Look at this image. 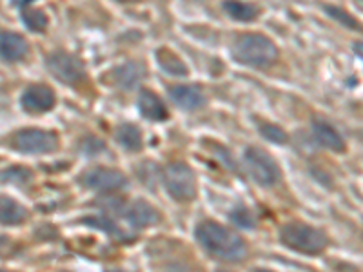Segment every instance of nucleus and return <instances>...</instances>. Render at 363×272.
Instances as JSON below:
<instances>
[{
  "label": "nucleus",
  "mask_w": 363,
  "mask_h": 272,
  "mask_svg": "<svg viewBox=\"0 0 363 272\" xmlns=\"http://www.w3.org/2000/svg\"><path fill=\"white\" fill-rule=\"evenodd\" d=\"M29 45L22 35L11 31H0V57L8 62H18L28 57Z\"/></svg>",
  "instance_id": "nucleus-11"
},
{
  "label": "nucleus",
  "mask_w": 363,
  "mask_h": 272,
  "mask_svg": "<svg viewBox=\"0 0 363 272\" xmlns=\"http://www.w3.org/2000/svg\"><path fill=\"white\" fill-rule=\"evenodd\" d=\"M144 76L145 66L142 62H125L116 67V69H113L111 73V79L115 82V86H118L120 89L124 91L135 89L144 80Z\"/></svg>",
  "instance_id": "nucleus-12"
},
{
  "label": "nucleus",
  "mask_w": 363,
  "mask_h": 272,
  "mask_svg": "<svg viewBox=\"0 0 363 272\" xmlns=\"http://www.w3.org/2000/svg\"><path fill=\"white\" fill-rule=\"evenodd\" d=\"M15 149L28 154H48L58 149V136L53 131L44 129H22L13 136Z\"/></svg>",
  "instance_id": "nucleus-6"
},
{
  "label": "nucleus",
  "mask_w": 363,
  "mask_h": 272,
  "mask_svg": "<svg viewBox=\"0 0 363 272\" xmlns=\"http://www.w3.org/2000/svg\"><path fill=\"white\" fill-rule=\"evenodd\" d=\"M138 111L145 120H153V122H164L169 118V111L165 108V103L162 102L160 96L157 93L149 89H142L138 95Z\"/></svg>",
  "instance_id": "nucleus-10"
},
{
  "label": "nucleus",
  "mask_w": 363,
  "mask_h": 272,
  "mask_svg": "<svg viewBox=\"0 0 363 272\" xmlns=\"http://www.w3.org/2000/svg\"><path fill=\"white\" fill-rule=\"evenodd\" d=\"M231 220L236 223V225L244 227V229H251L255 227V216L251 215V210L245 209L244 205L236 207L231 212Z\"/></svg>",
  "instance_id": "nucleus-24"
},
{
  "label": "nucleus",
  "mask_w": 363,
  "mask_h": 272,
  "mask_svg": "<svg viewBox=\"0 0 363 272\" xmlns=\"http://www.w3.org/2000/svg\"><path fill=\"white\" fill-rule=\"evenodd\" d=\"M196 239L209 254L220 260L240 261L247 256V245L233 231L216 222H202L196 227Z\"/></svg>",
  "instance_id": "nucleus-1"
},
{
  "label": "nucleus",
  "mask_w": 363,
  "mask_h": 272,
  "mask_svg": "<svg viewBox=\"0 0 363 272\" xmlns=\"http://www.w3.org/2000/svg\"><path fill=\"white\" fill-rule=\"evenodd\" d=\"M125 216H128V222L138 229H145V227H151L160 222V212L145 200H136L128 209Z\"/></svg>",
  "instance_id": "nucleus-15"
},
{
  "label": "nucleus",
  "mask_w": 363,
  "mask_h": 272,
  "mask_svg": "<svg viewBox=\"0 0 363 272\" xmlns=\"http://www.w3.org/2000/svg\"><path fill=\"white\" fill-rule=\"evenodd\" d=\"M223 9L229 13V17L240 22H252L260 15V8L252 4H244V2H225Z\"/></svg>",
  "instance_id": "nucleus-19"
},
{
  "label": "nucleus",
  "mask_w": 363,
  "mask_h": 272,
  "mask_svg": "<svg viewBox=\"0 0 363 272\" xmlns=\"http://www.w3.org/2000/svg\"><path fill=\"white\" fill-rule=\"evenodd\" d=\"M128 183V178L122 171L109 169V167H95L82 174V186L91 191H100V193L124 189Z\"/></svg>",
  "instance_id": "nucleus-8"
},
{
  "label": "nucleus",
  "mask_w": 363,
  "mask_h": 272,
  "mask_svg": "<svg viewBox=\"0 0 363 272\" xmlns=\"http://www.w3.org/2000/svg\"><path fill=\"white\" fill-rule=\"evenodd\" d=\"M313 135L316 138V142L322 147L329 149L333 153H343L345 151V140H343L340 132L336 131L333 125H329L327 122L322 120H314L313 122Z\"/></svg>",
  "instance_id": "nucleus-14"
},
{
  "label": "nucleus",
  "mask_w": 363,
  "mask_h": 272,
  "mask_svg": "<svg viewBox=\"0 0 363 272\" xmlns=\"http://www.w3.org/2000/svg\"><path fill=\"white\" fill-rule=\"evenodd\" d=\"M323 11H325L330 18H335L336 22H340L342 26H345V28H351V29L359 28V24L356 22V18L351 17V15H349L345 9L338 8V6H325V8H323Z\"/></svg>",
  "instance_id": "nucleus-21"
},
{
  "label": "nucleus",
  "mask_w": 363,
  "mask_h": 272,
  "mask_svg": "<svg viewBox=\"0 0 363 272\" xmlns=\"http://www.w3.org/2000/svg\"><path fill=\"white\" fill-rule=\"evenodd\" d=\"M0 272H4V271H0Z\"/></svg>",
  "instance_id": "nucleus-26"
},
{
  "label": "nucleus",
  "mask_w": 363,
  "mask_h": 272,
  "mask_svg": "<svg viewBox=\"0 0 363 272\" xmlns=\"http://www.w3.org/2000/svg\"><path fill=\"white\" fill-rule=\"evenodd\" d=\"M104 147H106V144H104L102 140H99V138H93V136L86 138V140H84V144H82V151H84V153H89V154L102 153Z\"/></svg>",
  "instance_id": "nucleus-25"
},
{
  "label": "nucleus",
  "mask_w": 363,
  "mask_h": 272,
  "mask_svg": "<svg viewBox=\"0 0 363 272\" xmlns=\"http://www.w3.org/2000/svg\"><path fill=\"white\" fill-rule=\"evenodd\" d=\"M22 21L28 26L31 31H37V33H44L45 28H48V17L42 9L31 8V4L22 8Z\"/></svg>",
  "instance_id": "nucleus-20"
},
{
  "label": "nucleus",
  "mask_w": 363,
  "mask_h": 272,
  "mask_svg": "<svg viewBox=\"0 0 363 272\" xmlns=\"http://www.w3.org/2000/svg\"><path fill=\"white\" fill-rule=\"evenodd\" d=\"M164 186L177 202L196 198V176L186 162H174L165 167Z\"/></svg>",
  "instance_id": "nucleus-4"
},
{
  "label": "nucleus",
  "mask_w": 363,
  "mask_h": 272,
  "mask_svg": "<svg viewBox=\"0 0 363 272\" xmlns=\"http://www.w3.org/2000/svg\"><path fill=\"white\" fill-rule=\"evenodd\" d=\"M157 60L158 66L165 71L171 76H187L189 74V67L187 64L174 53L173 50H167V47H160L157 51Z\"/></svg>",
  "instance_id": "nucleus-17"
},
{
  "label": "nucleus",
  "mask_w": 363,
  "mask_h": 272,
  "mask_svg": "<svg viewBox=\"0 0 363 272\" xmlns=\"http://www.w3.org/2000/svg\"><path fill=\"white\" fill-rule=\"evenodd\" d=\"M116 142L125 151L136 153L142 149V132L135 124H122L116 128Z\"/></svg>",
  "instance_id": "nucleus-18"
},
{
  "label": "nucleus",
  "mask_w": 363,
  "mask_h": 272,
  "mask_svg": "<svg viewBox=\"0 0 363 272\" xmlns=\"http://www.w3.org/2000/svg\"><path fill=\"white\" fill-rule=\"evenodd\" d=\"M260 132L264 136L265 140L274 142V144H285V142L289 140V136L280 125L274 124H260Z\"/></svg>",
  "instance_id": "nucleus-23"
},
{
  "label": "nucleus",
  "mask_w": 363,
  "mask_h": 272,
  "mask_svg": "<svg viewBox=\"0 0 363 272\" xmlns=\"http://www.w3.org/2000/svg\"><path fill=\"white\" fill-rule=\"evenodd\" d=\"M48 69L51 71L55 79L60 80L67 86L82 82L86 79V67L79 58L66 51H55L48 57Z\"/></svg>",
  "instance_id": "nucleus-7"
},
{
  "label": "nucleus",
  "mask_w": 363,
  "mask_h": 272,
  "mask_svg": "<svg viewBox=\"0 0 363 272\" xmlns=\"http://www.w3.org/2000/svg\"><path fill=\"white\" fill-rule=\"evenodd\" d=\"M233 57L249 67H267L277 62L278 47L262 33H245L236 38Z\"/></svg>",
  "instance_id": "nucleus-2"
},
{
  "label": "nucleus",
  "mask_w": 363,
  "mask_h": 272,
  "mask_svg": "<svg viewBox=\"0 0 363 272\" xmlns=\"http://www.w3.org/2000/svg\"><path fill=\"white\" fill-rule=\"evenodd\" d=\"M171 98H173L178 108L186 109V111L202 109L207 102L202 89L196 86H174L171 89Z\"/></svg>",
  "instance_id": "nucleus-13"
},
{
  "label": "nucleus",
  "mask_w": 363,
  "mask_h": 272,
  "mask_svg": "<svg viewBox=\"0 0 363 272\" xmlns=\"http://www.w3.org/2000/svg\"><path fill=\"white\" fill-rule=\"evenodd\" d=\"M21 103L28 113H45L55 108L57 95H55V91L50 86L37 84V86H29L22 93Z\"/></svg>",
  "instance_id": "nucleus-9"
},
{
  "label": "nucleus",
  "mask_w": 363,
  "mask_h": 272,
  "mask_svg": "<svg viewBox=\"0 0 363 272\" xmlns=\"http://www.w3.org/2000/svg\"><path fill=\"white\" fill-rule=\"evenodd\" d=\"M29 212L24 205L9 196H0V225H21L28 220Z\"/></svg>",
  "instance_id": "nucleus-16"
},
{
  "label": "nucleus",
  "mask_w": 363,
  "mask_h": 272,
  "mask_svg": "<svg viewBox=\"0 0 363 272\" xmlns=\"http://www.w3.org/2000/svg\"><path fill=\"white\" fill-rule=\"evenodd\" d=\"M280 242L291 251L316 256L327 247V236L320 229L301 222L285 223L280 231Z\"/></svg>",
  "instance_id": "nucleus-3"
},
{
  "label": "nucleus",
  "mask_w": 363,
  "mask_h": 272,
  "mask_svg": "<svg viewBox=\"0 0 363 272\" xmlns=\"http://www.w3.org/2000/svg\"><path fill=\"white\" fill-rule=\"evenodd\" d=\"M0 180L13 181V183H28L33 180V173L26 167H9L0 173Z\"/></svg>",
  "instance_id": "nucleus-22"
},
{
  "label": "nucleus",
  "mask_w": 363,
  "mask_h": 272,
  "mask_svg": "<svg viewBox=\"0 0 363 272\" xmlns=\"http://www.w3.org/2000/svg\"><path fill=\"white\" fill-rule=\"evenodd\" d=\"M245 165L252 180L262 187H272L280 181L281 171L274 158L260 147H247L244 154Z\"/></svg>",
  "instance_id": "nucleus-5"
}]
</instances>
